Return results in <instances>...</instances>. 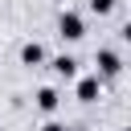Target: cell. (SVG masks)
I'll return each instance as SVG.
<instances>
[{
    "label": "cell",
    "instance_id": "cell-1",
    "mask_svg": "<svg viewBox=\"0 0 131 131\" xmlns=\"http://www.w3.org/2000/svg\"><path fill=\"white\" fill-rule=\"evenodd\" d=\"M57 37H61V41H82V37H86V20H82L78 12H61V16H57Z\"/></svg>",
    "mask_w": 131,
    "mask_h": 131
},
{
    "label": "cell",
    "instance_id": "cell-2",
    "mask_svg": "<svg viewBox=\"0 0 131 131\" xmlns=\"http://www.w3.org/2000/svg\"><path fill=\"white\" fill-rule=\"evenodd\" d=\"M94 61H98V74H102V78H115V74L123 70V57H119L115 49H98Z\"/></svg>",
    "mask_w": 131,
    "mask_h": 131
},
{
    "label": "cell",
    "instance_id": "cell-3",
    "mask_svg": "<svg viewBox=\"0 0 131 131\" xmlns=\"http://www.w3.org/2000/svg\"><path fill=\"white\" fill-rule=\"evenodd\" d=\"M98 94H102L98 74H90V78H82V82H78V98H82V102H98Z\"/></svg>",
    "mask_w": 131,
    "mask_h": 131
},
{
    "label": "cell",
    "instance_id": "cell-4",
    "mask_svg": "<svg viewBox=\"0 0 131 131\" xmlns=\"http://www.w3.org/2000/svg\"><path fill=\"white\" fill-rule=\"evenodd\" d=\"M20 61H25V66H41V61H45V49H41L37 41H29V45H20Z\"/></svg>",
    "mask_w": 131,
    "mask_h": 131
},
{
    "label": "cell",
    "instance_id": "cell-5",
    "mask_svg": "<svg viewBox=\"0 0 131 131\" xmlns=\"http://www.w3.org/2000/svg\"><path fill=\"white\" fill-rule=\"evenodd\" d=\"M53 74H57V78H74V74H78V61H74L70 53H61V57H53Z\"/></svg>",
    "mask_w": 131,
    "mask_h": 131
},
{
    "label": "cell",
    "instance_id": "cell-6",
    "mask_svg": "<svg viewBox=\"0 0 131 131\" xmlns=\"http://www.w3.org/2000/svg\"><path fill=\"white\" fill-rule=\"evenodd\" d=\"M57 102H61V98H57V90H53V86H45V90H37V106H41L45 115H49V111H57Z\"/></svg>",
    "mask_w": 131,
    "mask_h": 131
},
{
    "label": "cell",
    "instance_id": "cell-7",
    "mask_svg": "<svg viewBox=\"0 0 131 131\" xmlns=\"http://www.w3.org/2000/svg\"><path fill=\"white\" fill-rule=\"evenodd\" d=\"M115 4H119V0H90V12L106 16V12H115Z\"/></svg>",
    "mask_w": 131,
    "mask_h": 131
},
{
    "label": "cell",
    "instance_id": "cell-8",
    "mask_svg": "<svg viewBox=\"0 0 131 131\" xmlns=\"http://www.w3.org/2000/svg\"><path fill=\"white\" fill-rule=\"evenodd\" d=\"M41 131H66V127H61V123H45Z\"/></svg>",
    "mask_w": 131,
    "mask_h": 131
},
{
    "label": "cell",
    "instance_id": "cell-9",
    "mask_svg": "<svg viewBox=\"0 0 131 131\" xmlns=\"http://www.w3.org/2000/svg\"><path fill=\"white\" fill-rule=\"evenodd\" d=\"M66 131H86V127H66Z\"/></svg>",
    "mask_w": 131,
    "mask_h": 131
}]
</instances>
